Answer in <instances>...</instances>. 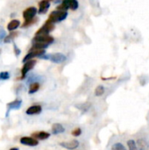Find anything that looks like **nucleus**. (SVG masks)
Listing matches in <instances>:
<instances>
[{"label": "nucleus", "mask_w": 149, "mask_h": 150, "mask_svg": "<svg viewBox=\"0 0 149 150\" xmlns=\"http://www.w3.org/2000/svg\"><path fill=\"white\" fill-rule=\"evenodd\" d=\"M68 16V13L67 11H59V10H56V11H54L50 13L49 17H48V21L51 22V23H57V22H61L62 21L63 19H65Z\"/></svg>", "instance_id": "obj_1"}, {"label": "nucleus", "mask_w": 149, "mask_h": 150, "mask_svg": "<svg viewBox=\"0 0 149 150\" xmlns=\"http://www.w3.org/2000/svg\"><path fill=\"white\" fill-rule=\"evenodd\" d=\"M45 54V49H31V51L23 58V62L32 60L35 57H40Z\"/></svg>", "instance_id": "obj_2"}, {"label": "nucleus", "mask_w": 149, "mask_h": 150, "mask_svg": "<svg viewBox=\"0 0 149 150\" xmlns=\"http://www.w3.org/2000/svg\"><path fill=\"white\" fill-rule=\"evenodd\" d=\"M24 63L25 64H24V66H23V68L21 69V79H24L25 77L26 74L31 69H32L34 68V66L36 65L37 62H36V60L32 59V60H29V61H27V62H25Z\"/></svg>", "instance_id": "obj_3"}, {"label": "nucleus", "mask_w": 149, "mask_h": 150, "mask_svg": "<svg viewBox=\"0 0 149 150\" xmlns=\"http://www.w3.org/2000/svg\"><path fill=\"white\" fill-rule=\"evenodd\" d=\"M54 39L49 34H35L32 42H45L47 44H52Z\"/></svg>", "instance_id": "obj_4"}, {"label": "nucleus", "mask_w": 149, "mask_h": 150, "mask_svg": "<svg viewBox=\"0 0 149 150\" xmlns=\"http://www.w3.org/2000/svg\"><path fill=\"white\" fill-rule=\"evenodd\" d=\"M37 12H38V10L34 6H30V7L26 8L23 11V18H24L25 21L33 19L34 17H35V15L37 14Z\"/></svg>", "instance_id": "obj_5"}, {"label": "nucleus", "mask_w": 149, "mask_h": 150, "mask_svg": "<svg viewBox=\"0 0 149 150\" xmlns=\"http://www.w3.org/2000/svg\"><path fill=\"white\" fill-rule=\"evenodd\" d=\"M44 59H49L51 62H53L54 63H62L66 61V56L61 53H54V54L47 55Z\"/></svg>", "instance_id": "obj_6"}, {"label": "nucleus", "mask_w": 149, "mask_h": 150, "mask_svg": "<svg viewBox=\"0 0 149 150\" xmlns=\"http://www.w3.org/2000/svg\"><path fill=\"white\" fill-rule=\"evenodd\" d=\"M54 28V23H51L48 20H47V22L36 32L35 34H49V33L52 32Z\"/></svg>", "instance_id": "obj_7"}, {"label": "nucleus", "mask_w": 149, "mask_h": 150, "mask_svg": "<svg viewBox=\"0 0 149 150\" xmlns=\"http://www.w3.org/2000/svg\"><path fill=\"white\" fill-rule=\"evenodd\" d=\"M20 143L22 145H25V146H29V147H35L39 144V142L37 139L33 138V137H27V136H25V137H22L20 139Z\"/></svg>", "instance_id": "obj_8"}, {"label": "nucleus", "mask_w": 149, "mask_h": 150, "mask_svg": "<svg viewBox=\"0 0 149 150\" xmlns=\"http://www.w3.org/2000/svg\"><path fill=\"white\" fill-rule=\"evenodd\" d=\"M60 146L68 150L76 149L79 147V142L76 140H72V141L66 142H61Z\"/></svg>", "instance_id": "obj_9"}, {"label": "nucleus", "mask_w": 149, "mask_h": 150, "mask_svg": "<svg viewBox=\"0 0 149 150\" xmlns=\"http://www.w3.org/2000/svg\"><path fill=\"white\" fill-rule=\"evenodd\" d=\"M41 111H42V107L39 105H35L30 106L26 110L25 113L27 115H36V114H40L41 112Z\"/></svg>", "instance_id": "obj_10"}, {"label": "nucleus", "mask_w": 149, "mask_h": 150, "mask_svg": "<svg viewBox=\"0 0 149 150\" xmlns=\"http://www.w3.org/2000/svg\"><path fill=\"white\" fill-rule=\"evenodd\" d=\"M50 6V1L49 0H41L39 3V13L42 14L47 11Z\"/></svg>", "instance_id": "obj_11"}, {"label": "nucleus", "mask_w": 149, "mask_h": 150, "mask_svg": "<svg viewBox=\"0 0 149 150\" xmlns=\"http://www.w3.org/2000/svg\"><path fill=\"white\" fill-rule=\"evenodd\" d=\"M22 105V100L21 99H16L11 103H9L7 105V109H8V112H7V115L9 113V112L11 110H18L21 107Z\"/></svg>", "instance_id": "obj_12"}, {"label": "nucleus", "mask_w": 149, "mask_h": 150, "mask_svg": "<svg viewBox=\"0 0 149 150\" xmlns=\"http://www.w3.org/2000/svg\"><path fill=\"white\" fill-rule=\"evenodd\" d=\"M32 137L40 140V141H44L47 140L50 137V134L47 132H44V131H40V132H35L32 134Z\"/></svg>", "instance_id": "obj_13"}, {"label": "nucleus", "mask_w": 149, "mask_h": 150, "mask_svg": "<svg viewBox=\"0 0 149 150\" xmlns=\"http://www.w3.org/2000/svg\"><path fill=\"white\" fill-rule=\"evenodd\" d=\"M65 132V128L63 127V126L60 123H54L53 126H52V134H54V135H57V134H62Z\"/></svg>", "instance_id": "obj_14"}, {"label": "nucleus", "mask_w": 149, "mask_h": 150, "mask_svg": "<svg viewBox=\"0 0 149 150\" xmlns=\"http://www.w3.org/2000/svg\"><path fill=\"white\" fill-rule=\"evenodd\" d=\"M62 4H65L68 9H71L73 11L76 10L79 6L77 0H63Z\"/></svg>", "instance_id": "obj_15"}, {"label": "nucleus", "mask_w": 149, "mask_h": 150, "mask_svg": "<svg viewBox=\"0 0 149 150\" xmlns=\"http://www.w3.org/2000/svg\"><path fill=\"white\" fill-rule=\"evenodd\" d=\"M20 25V21L18 19H12L11 21H10V23L7 25V29L10 32H13L15 31L17 28H18V26Z\"/></svg>", "instance_id": "obj_16"}, {"label": "nucleus", "mask_w": 149, "mask_h": 150, "mask_svg": "<svg viewBox=\"0 0 149 150\" xmlns=\"http://www.w3.org/2000/svg\"><path fill=\"white\" fill-rule=\"evenodd\" d=\"M40 89V83H37V82H33L30 84V87H29V91L28 93L29 94H33L35 92H37Z\"/></svg>", "instance_id": "obj_17"}, {"label": "nucleus", "mask_w": 149, "mask_h": 150, "mask_svg": "<svg viewBox=\"0 0 149 150\" xmlns=\"http://www.w3.org/2000/svg\"><path fill=\"white\" fill-rule=\"evenodd\" d=\"M18 33L17 32H11V33L10 34H8V35H6V37L4 38V43H10V42H11L17 36H18Z\"/></svg>", "instance_id": "obj_18"}, {"label": "nucleus", "mask_w": 149, "mask_h": 150, "mask_svg": "<svg viewBox=\"0 0 149 150\" xmlns=\"http://www.w3.org/2000/svg\"><path fill=\"white\" fill-rule=\"evenodd\" d=\"M105 87L103 85H98L95 90V95L97 97H101L105 94Z\"/></svg>", "instance_id": "obj_19"}, {"label": "nucleus", "mask_w": 149, "mask_h": 150, "mask_svg": "<svg viewBox=\"0 0 149 150\" xmlns=\"http://www.w3.org/2000/svg\"><path fill=\"white\" fill-rule=\"evenodd\" d=\"M127 147H128L129 150H140L137 147L135 141H133V140H129L127 142Z\"/></svg>", "instance_id": "obj_20"}, {"label": "nucleus", "mask_w": 149, "mask_h": 150, "mask_svg": "<svg viewBox=\"0 0 149 150\" xmlns=\"http://www.w3.org/2000/svg\"><path fill=\"white\" fill-rule=\"evenodd\" d=\"M112 150H127L126 148L121 142H116L112 145Z\"/></svg>", "instance_id": "obj_21"}, {"label": "nucleus", "mask_w": 149, "mask_h": 150, "mask_svg": "<svg viewBox=\"0 0 149 150\" xmlns=\"http://www.w3.org/2000/svg\"><path fill=\"white\" fill-rule=\"evenodd\" d=\"M10 79V73L8 71L0 72V81H5Z\"/></svg>", "instance_id": "obj_22"}, {"label": "nucleus", "mask_w": 149, "mask_h": 150, "mask_svg": "<svg viewBox=\"0 0 149 150\" xmlns=\"http://www.w3.org/2000/svg\"><path fill=\"white\" fill-rule=\"evenodd\" d=\"M71 134H72L73 136H75V137H78V136H80V135L82 134V129L79 128V127L75 128V129L72 131Z\"/></svg>", "instance_id": "obj_23"}, {"label": "nucleus", "mask_w": 149, "mask_h": 150, "mask_svg": "<svg viewBox=\"0 0 149 150\" xmlns=\"http://www.w3.org/2000/svg\"><path fill=\"white\" fill-rule=\"evenodd\" d=\"M36 20H37L36 18H33V19H31V20L25 21V22L23 23V25H22V27H23V28H24V27H27V26H29V25L34 24V23L36 22Z\"/></svg>", "instance_id": "obj_24"}, {"label": "nucleus", "mask_w": 149, "mask_h": 150, "mask_svg": "<svg viewBox=\"0 0 149 150\" xmlns=\"http://www.w3.org/2000/svg\"><path fill=\"white\" fill-rule=\"evenodd\" d=\"M5 37H6V32L4 31V29L0 27V44L2 43V41H4Z\"/></svg>", "instance_id": "obj_25"}, {"label": "nucleus", "mask_w": 149, "mask_h": 150, "mask_svg": "<svg viewBox=\"0 0 149 150\" xmlns=\"http://www.w3.org/2000/svg\"><path fill=\"white\" fill-rule=\"evenodd\" d=\"M13 48H14L13 50H14V54H15V55H16V56H18V55L20 54L21 51H20V49L17 47V45H16L15 43L13 44Z\"/></svg>", "instance_id": "obj_26"}, {"label": "nucleus", "mask_w": 149, "mask_h": 150, "mask_svg": "<svg viewBox=\"0 0 149 150\" xmlns=\"http://www.w3.org/2000/svg\"><path fill=\"white\" fill-rule=\"evenodd\" d=\"M9 150H18V148H12V149H11Z\"/></svg>", "instance_id": "obj_27"}, {"label": "nucleus", "mask_w": 149, "mask_h": 150, "mask_svg": "<svg viewBox=\"0 0 149 150\" xmlns=\"http://www.w3.org/2000/svg\"><path fill=\"white\" fill-rule=\"evenodd\" d=\"M49 1H52V0H49Z\"/></svg>", "instance_id": "obj_28"}]
</instances>
